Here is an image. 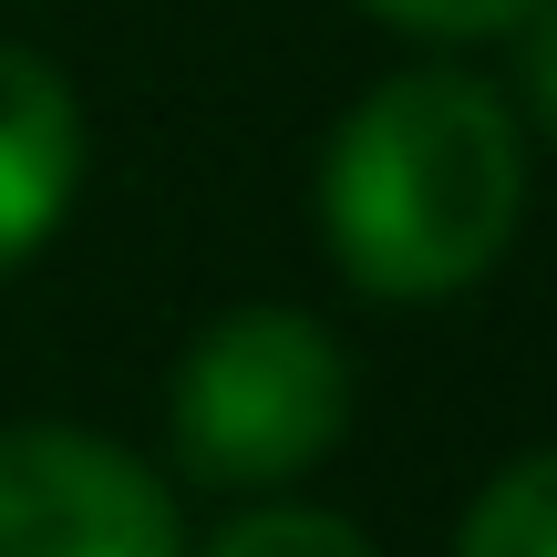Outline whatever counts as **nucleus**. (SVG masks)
<instances>
[{
    "label": "nucleus",
    "mask_w": 557,
    "mask_h": 557,
    "mask_svg": "<svg viewBox=\"0 0 557 557\" xmlns=\"http://www.w3.org/2000/svg\"><path fill=\"white\" fill-rule=\"evenodd\" d=\"M351 11H372L382 32H403V41H444V52H465V41H506L537 0H351Z\"/></svg>",
    "instance_id": "obj_7"
},
{
    "label": "nucleus",
    "mask_w": 557,
    "mask_h": 557,
    "mask_svg": "<svg viewBox=\"0 0 557 557\" xmlns=\"http://www.w3.org/2000/svg\"><path fill=\"white\" fill-rule=\"evenodd\" d=\"M83 197V103L41 52L0 41V278L32 269Z\"/></svg>",
    "instance_id": "obj_4"
},
{
    "label": "nucleus",
    "mask_w": 557,
    "mask_h": 557,
    "mask_svg": "<svg viewBox=\"0 0 557 557\" xmlns=\"http://www.w3.org/2000/svg\"><path fill=\"white\" fill-rule=\"evenodd\" d=\"M506 103H517V124H537V135L557 145V0H537V11L506 32Z\"/></svg>",
    "instance_id": "obj_8"
},
{
    "label": "nucleus",
    "mask_w": 557,
    "mask_h": 557,
    "mask_svg": "<svg viewBox=\"0 0 557 557\" xmlns=\"http://www.w3.org/2000/svg\"><path fill=\"white\" fill-rule=\"evenodd\" d=\"M351 351L331 341V320L289 310V299H248L218 310L176 361V393H165V434L176 465L197 485L227 496H278V485L320 475L351 434Z\"/></svg>",
    "instance_id": "obj_2"
},
{
    "label": "nucleus",
    "mask_w": 557,
    "mask_h": 557,
    "mask_svg": "<svg viewBox=\"0 0 557 557\" xmlns=\"http://www.w3.org/2000/svg\"><path fill=\"white\" fill-rule=\"evenodd\" d=\"M527 227V124L506 83L413 62L382 73L320 145V238L361 299H465Z\"/></svg>",
    "instance_id": "obj_1"
},
{
    "label": "nucleus",
    "mask_w": 557,
    "mask_h": 557,
    "mask_svg": "<svg viewBox=\"0 0 557 557\" xmlns=\"http://www.w3.org/2000/svg\"><path fill=\"white\" fill-rule=\"evenodd\" d=\"M197 557H382V547L361 537L351 517H331V506H248V517H227Z\"/></svg>",
    "instance_id": "obj_6"
},
{
    "label": "nucleus",
    "mask_w": 557,
    "mask_h": 557,
    "mask_svg": "<svg viewBox=\"0 0 557 557\" xmlns=\"http://www.w3.org/2000/svg\"><path fill=\"white\" fill-rule=\"evenodd\" d=\"M0 557H186V517L94 423H0Z\"/></svg>",
    "instance_id": "obj_3"
},
{
    "label": "nucleus",
    "mask_w": 557,
    "mask_h": 557,
    "mask_svg": "<svg viewBox=\"0 0 557 557\" xmlns=\"http://www.w3.org/2000/svg\"><path fill=\"white\" fill-rule=\"evenodd\" d=\"M455 557H557V444L485 475V496L455 527Z\"/></svg>",
    "instance_id": "obj_5"
}]
</instances>
